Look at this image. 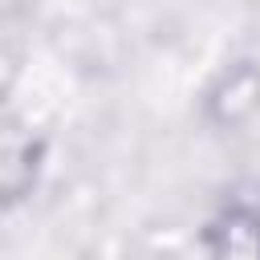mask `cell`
I'll return each mask as SVG.
<instances>
[{"instance_id":"obj_1","label":"cell","mask_w":260,"mask_h":260,"mask_svg":"<svg viewBox=\"0 0 260 260\" xmlns=\"http://www.w3.org/2000/svg\"><path fill=\"white\" fill-rule=\"evenodd\" d=\"M199 114L215 134H236L248 130L260 118V61L256 57H236L228 61L203 89Z\"/></svg>"},{"instance_id":"obj_2","label":"cell","mask_w":260,"mask_h":260,"mask_svg":"<svg viewBox=\"0 0 260 260\" xmlns=\"http://www.w3.org/2000/svg\"><path fill=\"white\" fill-rule=\"evenodd\" d=\"M45 162V142L28 130H0V211L32 195Z\"/></svg>"},{"instance_id":"obj_3","label":"cell","mask_w":260,"mask_h":260,"mask_svg":"<svg viewBox=\"0 0 260 260\" xmlns=\"http://www.w3.org/2000/svg\"><path fill=\"white\" fill-rule=\"evenodd\" d=\"M203 240L215 256H260V207L252 203L219 207L207 219Z\"/></svg>"}]
</instances>
